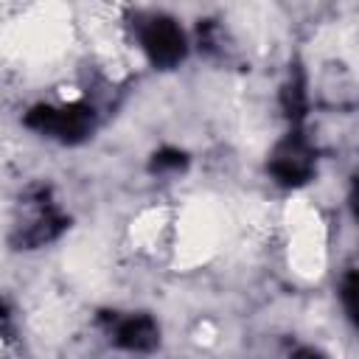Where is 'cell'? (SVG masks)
Returning <instances> with one entry per match:
<instances>
[{
  "label": "cell",
  "mask_w": 359,
  "mask_h": 359,
  "mask_svg": "<svg viewBox=\"0 0 359 359\" xmlns=\"http://www.w3.org/2000/svg\"><path fill=\"white\" fill-rule=\"evenodd\" d=\"M90 121L93 115L84 107H45L31 118L36 129H42L50 137H62V140L81 137L90 129Z\"/></svg>",
  "instance_id": "cell-1"
},
{
  "label": "cell",
  "mask_w": 359,
  "mask_h": 359,
  "mask_svg": "<svg viewBox=\"0 0 359 359\" xmlns=\"http://www.w3.org/2000/svg\"><path fill=\"white\" fill-rule=\"evenodd\" d=\"M140 42L146 48V53L160 62V65H174L182 59L185 53V39H182V31L168 22V20H151L143 34H140Z\"/></svg>",
  "instance_id": "cell-2"
},
{
  "label": "cell",
  "mask_w": 359,
  "mask_h": 359,
  "mask_svg": "<svg viewBox=\"0 0 359 359\" xmlns=\"http://www.w3.org/2000/svg\"><path fill=\"white\" fill-rule=\"evenodd\" d=\"M272 171L286 182H303L309 177V171H311V151L300 140H286L275 151Z\"/></svg>",
  "instance_id": "cell-3"
},
{
  "label": "cell",
  "mask_w": 359,
  "mask_h": 359,
  "mask_svg": "<svg viewBox=\"0 0 359 359\" xmlns=\"http://www.w3.org/2000/svg\"><path fill=\"white\" fill-rule=\"evenodd\" d=\"M115 342L118 345H123V348H132V351H140V348H149V345H154V339H157V328H154V323L149 320V317H126V320H121L118 325H115Z\"/></svg>",
  "instance_id": "cell-4"
},
{
  "label": "cell",
  "mask_w": 359,
  "mask_h": 359,
  "mask_svg": "<svg viewBox=\"0 0 359 359\" xmlns=\"http://www.w3.org/2000/svg\"><path fill=\"white\" fill-rule=\"evenodd\" d=\"M0 359H14V339H11V331L6 325L3 309H0Z\"/></svg>",
  "instance_id": "cell-5"
}]
</instances>
